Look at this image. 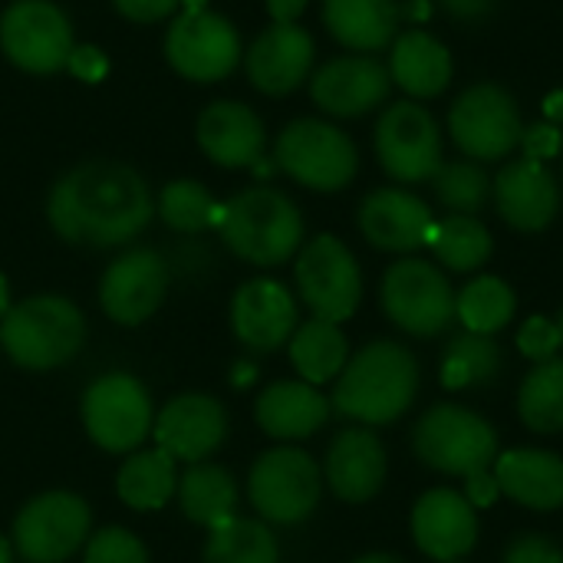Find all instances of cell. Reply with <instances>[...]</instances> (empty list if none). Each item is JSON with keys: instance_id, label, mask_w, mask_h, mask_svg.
<instances>
[{"instance_id": "3957f363", "label": "cell", "mask_w": 563, "mask_h": 563, "mask_svg": "<svg viewBox=\"0 0 563 563\" xmlns=\"http://www.w3.org/2000/svg\"><path fill=\"white\" fill-rule=\"evenodd\" d=\"M221 241L247 264L277 267L303 244V218L277 188H247L221 205Z\"/></svg>"}, {"instance_id": "d6a6232c", "label": "cell", "mask_w": 563, "mask_h": 563, "mask_svg": "<svg viewBox=\"0 0 563 563\" xmlns=\"http://www.w3.org/2000/svg\"><path fill=\"white\" fill-rule=\"evenodd\" d=\"M505 373V353L495 336L482 333H459L442 356V386L465 393V389H488Z\"/></svg>"}, {"instance_id": "f546056e", "label": "cell", "mask_w": 563, "mask_h": 563, "mask_svg": "<svg viewBox=\"0 0 563 563\" xmlns=\"http://www.w3.org/2000/svg\"><path fill=\"white\" fill-rule=\"evenodd\" d=\"M178 501H181V511H185L188 521L214 531V528H221L224 521L234 518L238 485H234L228 468L208 465V462H195L178 478Z\"/></svg>"}, {"instance_id": "f5cc1de1", "label": "cell", "mask_w": 563, "mask_h": 563, "mask_svg": "<svg viewBox=\"0 0 563 563\" xmlns=\"http://www.w3.org/2000/svg\"><path fill=\"white\" fill-rule=\"evenodd\" d=\"M7 310H10V287H7V277L0 274V320H3Z\"/></svg>"}, {"instance_id": "7402d4cb", "label": "cell", "mask_w": 563, "mask_h": 563, "mask_svg": "<svg viewBox=\"0 0 563 563\" xmlns=\"http://www.w3.org/2000/svg\"><path fill=\"white\" fill-rule=\"evenodd\" d=\"M386 445L383 439L360 426V429H343L330 449H327V485L340 501L350 505H363L369 498H376L386 485Z\"/></svg>"}, {"instance_id": "e575fe53", "label": "cell", "mask_w": 563, "mask_h": 563, "mask_svg": "<svg viewBox=\"0 0 563 563\" xmlns=\"http://www.w3.org/2000/svg\"><path fill=\"white\" fill-rule=\"evenodd\" d=\"M518 416L538 435L563 432V360L538 363L518 389Z\"/></svg>"}, {"instance_id": "cb8c5ba5", "label": "cell", "mask_w": 563, "mask_h": 563, "mask_svg": "<svg viewBox=\"0 0 563 563\" xmlns=\"http://www.w3.org/2000/svg\"><path fill=\"white\" fill-rule=\"evenodd\" d=\"M313 69V40L297 23L267 26L247 49V76L267 96H287Z\"/></svg>"}, {"instance_id": "d590c367", "label": "cell", "mask_w": 563, "mask_h": 563, "mask_svg": "<svg viewBox=\"0 0 563 563\" xmlns=\"http://www.w3.org/2000/svg\"><path fill=\"white\" fill-rule=\"evenodd\" d=\"M429 247L435 251L442 267L455 274H472L488 264L495 241L475 214H452L445 221H435Z\"/></svg>"}, {"instance_id": "f1b7e54d", "label": "cell", "mask_w": 563, "mask_h": 563, "mask_svg": "<svg viewBox=\"0 0 563 563\" xmlns=\"http://www.w3.org/2000/svg\"><path fill=\"white\" fill-rule=\"evenodd\" d=\"M327 30L346 46L360 53H376L393 43L399 26L396 0H323Z\"/></svg>"}, {"instance_id": "9a60e30c", "label": "cell", "mask_w": 563, "mask_h": 563, "mask_svg": "<svg viewBox=\"0 0 563 563\" xmlns=\"http://www.w3.org/2000/svg\"><path fill=\"white\" fill-rule=\"evenodd\" d=\"M165 56L178 76L195 82H218L234 73L241 59V36L221 13H181L168 26Z\"/></svg>"}, {"instance_id": "ba28073f", "label": "cell", "mask_w": 563, "mask_h": 563, "mask_svg": "<svg viewBox=\"0 0 563 563\" xmlns=\"http://www.w3.org/2000/svg\"><path fill=\"white\" fill-rule=\"evenodd\" d=\"M247 495L254 511L271 525H300L307 521L323 495L320 465L300 449H271L264 452L247 478Z\"/></svg>"}, {"instance_id": "ac0fdd59", "label": "cell", "mask_w": 563, "mask_h": 563, "mask_svg": "<svg viewBox=\"0 0 563 563\" xmlns=\"http://www.w3.org/2000/svg\"><path fill=\"white\" fill-rule=\"evenodd\" d=\"M152 435H155L158 449L168 452L175 462L195 465V462H205L224 442L228 412L211 396L185 393L158 412Z\"/></svg>"}, {"instance_id": "9f6ffc18", "label": "cell", "mask_w": 563, "mask_h": 563, "mask_svg": "<svg viewBox=\"0 0 563 563\" xmlns=\"http://www.w3.org/2000/svg\"><path fill=\"white\" fill-rule=\"evenodd\" d=\"M452 563H459V561H452Z\"/></svg>"}, {"instance_id": "7bdbcfd3", "label": "cell", "mask_w": 563, "mask_h": 563, "mask_svg": "<svg viewBox=\"0 0 563 563\" xmlns=\"http://www.w3.org/2000/svg\"><path fill=\"white\" fill-rule=\"evenodd\" d=\"M521 148H525V158H534V162H544V158H554L561 152V132L554 122H538L531 129L521 132Z\"/></svg>"}, {"instance_id": "ffe728a7", "label": "cell", "mask_w": 563, "mask_h": 563, "mask_svg": "<svg viewBox=\"0 0 563 563\" xmlns=\"http://www.w3.org/2000/svg\"><path fill=\"white\" fill-rule=\"evenodd\" d=\"M360 231L379 251L412 254L419 247H429L435 218L422 198L402 188H379L360 205Z\"/></svg>"}, {"instance_id": "5bb4252c", "label": "cell", "mask_w": 563, "mask_h": 563, "mask_svg": "<svg viewBox=\"0 0 563 563\" xmlns=\"http://www.w3.org/2000/svg\"><path fill=\"white\" fill-rule=\"evenodd\" d=\"M73 46L69 20L49 0H13L0 16V49L26 73L46 76L63 69Z\"/></svg>"}, {"instance_id": "6da1fadb", "label": "cell", "mask_w": 563, "mask_h": 563, "mask_svg": "<svg viewBox=\"0 0 563 563\" xmlns=\"http://www.w3.org/2000/svg\"><path fill=\"white\" fill-rule=\"evenodd\" d=\"M155 214V201L139 172L119 162H86L66 172L46 201L53 231L69 244H129Z\"/></svg>"}, {"instance_id": "603a6c76", "label": "cell", "mask_w": 563, "mask_h": 563, "mask_svg": "<svg viewBox=\"0 0 563 563\" xmlns=\"http://www.w3.org/2000/svg\"><path fill=\"white\" fill-rule=\"evenodd\" d=\"M389 86V69L373 56H340L313 76L310 92L323 112L353 119L386 102Z\"/></svg>"}, {"instance_id": "f6af8a7d", "label": "cell", "mask_w": 563, "mask_h": 563, "mask_svg": "<svg viewBox=\"0 0 563 563\" xmlns=\"http://www.w3.org/2000/svg\"><path fill=\"white\" fill-rule=\"evenodd\" d=\"M181 0H115L119 13L129 16L132 23H155L165 20Z\"/></svg>"}, {"instance_id": "c3c4849f", "label": "cell", "mask_w": 563, "mask_h": 563, "mask_svg": "<svg viewBox=\"0 0 563 563\" xmlns=\"http://www.w3.org/2000/svg\"><path fill=\"white\" fill-rule=\"evenodd\" d=\"M303 7H307V0H267V10H271L274 23H297Z\"/></svg>"}, {"instance_id": "2e32d148", "label": "cell", "mask_w": 563, "mask_h": 563, "mask_svg": "<svg viewBox=\"0 0 563 563\" xmlns=\"http://www.w3.org/2000/svg\"><path fill=\"white\" fill-rule=\"evenodd\" d=\"M168 267L148 247H132L109 264L99 284V303L119 327L145 323L165 300Z\"/></svg>"}, {"instance_id": "d4e9b609", "label": "cell", "mask_w": 563, "mask_h": 563, "mask_svg": "<svg viewBox=\"0 0 563 563\" xmlns=\"http://www.w3.org/2000/svg\"><path fill=\"white\" fill-rule=\"evenodd\" d=\"M264 122L244 102H214L198 119V145L221 168H254L264 158Z\"/></svg>"}, {"instance_id": "d6986e66", "label": "cell", "mask_w": 563, "mask_h": 563, "mask_svg": "<svg viewBox=\"0 0 563 563\" xmlns=\"http://www.w3.org/2000/svg\"><path fill=\"white\" fill-rule=\"evenodd\" d=\"M231 327L234 336L254 353L280 350L297 330V303L280 280H247L231 300Z\"/></svg>"}, {"instance_id": "7c38bea8", "label": "cell", "mask_w": 563, "mask_h": 563, "mask_svg": "<svg viewBox=\"0 0 563 563\" xmlns=\"http://www.w3.org/2000/svg\"><path fill=\"white\" fill-rule=\"evenodd\" d=\"M376 158L396 181H432L442 168V132L435 115L419 102H393L376 122Z\"/></svg>"}, {"instance_id": "681fc988", "label": "cell", "mask_w": 563, "mask_h": 563, "mask_svg": "<svg viewBox=\"0 0 563 563\" xmlns=\"http://www.w3.org/2000/svg\"><path fill=\"white\" fill-rule=\"evenodd\" d=\"M544 115H548L551 122H563V89L551 92V96L544 99Z\"/></svg>"}, {"instance_id": "277c9868", "label": "cell", "mask_w": 563, "mask_h": 563, "mask_svg": "<svg viewBox=\"0 0 563 563\" xmlns=\"http://www.w3.org/2000/svg\"><path fill=\"white\" fill-rule=\"evenodd\" d=\"M86 340L82 313L56 294L26 297L0 320V346L23 369H56L69 363Z\"/></svg>"}, {"instance_id": "484cf974", "label": "cell", "mask_w": 563, "mask_h": 563, "mask_svg": "<svg viewBox=\"0 0 563 563\" xmlns=\"http://www.w3.org/2000/svg\"><path fill=\"white\" fill-rule=\"evenodd\" d=\"M495 482L505 498L528 511H561L563 508V459L544 449H511L492 465Z\"/></svg>"}, {"instance_id": "11a10c76", "label": "cell", "mask_w": 563, "mask_h": 563, "mask_svg": "<svg viewBox=\"0 0 563 563\" xmlns=\"http://www.w3.org/2000/svg\"><path fill=\"white\" fill-rule=\"evenodd\" d=\"M554 323H558V333H561V350H563V310L558 313V320H554Z\"/></svg>"}, {"instance_id": "e0dca14e", "label": "cell", "mask_w": 563, "mask_h": 563, "mask_svg": "<svg viewBox=\"0 0 563 563\" xmlns=\"http://www.w3.org/2000/svg\"><path fill=\"white\" fill-rule=\"evenodd\" d=\"M412 541L432 561H462L478 544V511L462 492L432 488L412 508Z\"/></svg>"}, {"instance_id": "4316f807", "label": "cell", "mask_w": 563, "mask_h": 563, "mask_svg": "<svg viewBox=\"0 0 563 563\" xmlns=\"http://www.w3.org/2000/svg\"><path fill=\"white\" fill-rule=\"evenodd\" d=\"M254 416L271 439L300 442L327 426L330 399L303 379H277L257 396Z\"/></svg>"}, {"instance_id": "bcb514c9", "label": "cell", "mask_w": 563, "mask_h": 563, "mask_svg": "<svg viewBox=\"0 0 563 563\" xmlns=\"http://www.w3.org/2000/svg\"><path fill=\"white\" fill-rule=\"evenodd\" d=\"M465 498H468V505H472L475 511L495 505V501L501 498V488H498V482H495V472L485 468V472L468 475V478H465Z\"/></svg>"}, {"instance_id": "1f68e13d", "label": "cell", "mask_w": 563, "mask_h": 563, "mask_svg": "<svg viewBox=\"0 0 563 563\" xmlns=\"http://www.w3.org/2000/svg\"><path fill=\"white\" fill-rule=\"evenodd\" d=\"M175 465L178 462L162 449L135 452L132 459H125V465L119 468V478H115V492H119L122 505H129L132 511L165 508L172 501V495L178 492Z\"/></svg>"}, {"instance_id": "ee69618b", "label": "cell", "mask_w": 563, "mask_h": 563, "mask_svg": "<svg viewBox=\"0 0 563 563\" xmlns=\"http://www.w3.org/2000/svg\"><path fill=\"white\" fill-rule=\"evenodd\" d=\"M69 73L82 82H99L106 73H109V59L92 46V43H82V46H73L69 59H66Z\"/></svg>"}, {"instance_id": "60d3db41", "label": "cell", "mask_w": 563, "mask_h": 563, "mask_svg": "<svg viewBox=\"0 0 563 563\" xmlns=\"http://www.w3.org/2000/svg\"><path fill=\"white\" fill-rule=\"evenodd\" d=\"M518 350L534 360V363H548L558 356L561 350V333H558V323L548 320V317H531L521 333H518Z\"/></svg>"}, {"instance_id": "ab89813d", "label": "cell", "mask_w": 563, "mask_h": 563, "mask_svg": "<svg viewBox=\"0 0 563 563\" xmlns=\"http://www.w3.org/2000/svg\"><path fill=\"white\" fill-rule=\"evenodd\" d=\"M82 563H148L145 544L125 528H102L86 541Z\"/></svg>"}, {"instance_id": "816d5d0a", "label": "cell", "mask_w": 563, "mask_h": 563, "mask_svg": "<svg viewBox=\"0 0 563 563\" xmlns=\"http://www.w3.org/2000/svg\"><path fill=\"white\" fill-rule=\"evenodd\" d=\"M353 563H406L402 558H396V554H366V558H360V561Z\"/></svg>"}, {"instance_id": "b9f144b4", "label": "cell", "mask_w": 563, "mask_h": 563, "mask_svg": "<svg viewBox=\"0 0 563 563\" xmlns=\"http://www.w3.org/2000/svg\"><path fill=\"white\" fill-rule=\"evenodd\" d=\"M501 563H563V548L541 534H521L508 544Z\"/></svg>"}, {"instance_id": "9c48e42d", "label": "cell", "mask_w": 563, "mask_h": 563, "mask_svg": "<svg viewBox=\"0 0 563 563\" xmlns=\"http://www.w3.org/2000/svg\"><path fill=\"white\" fill-rule=\"evenodd\" d=\"M82 426L99 449L112 455H132L152 435V399L129 373L99 376L82 396Z\"/></svg>"}, {"instance_id": "8d00e7d4", "label": "cell", "mask_w": 563, "mask_h": 563, "mask_svg": "<svg viewBox=\"0 0 563 563\" xmlns=\"http://www.w3.org/2000/svg\"><path fill=\"white\" fill-rule=\"evenodd\" d=\"M205 563H280V548L267 525L234 515L208 534Z\"/></svg>"}, {"instance_id": "8fae6325", "label": "cell", "mask_w": 563, "mask_h": 563, "mask_svg": "<svg viewBox=\"0 0 563 563\" xmlns=\"http://www.w3.org/2000/svg\"><path fill=\"white\" fill-rule=\"evenodd\" d=\"M89 528L92 515L79 495L46 492L16 515L13 548L26 563H63L89 541Z\"/></svg>"}, {"instance_id": "52a82bcc", "label": "cell", "mask_w": 563, "mask_h": 563, "mask_svg": "<svg viewBox=\"0 0 563 563\" xmlns=\"http://www.w3.org/2000/svg\"><path fill=\"white\" fill-rule=\"evenodd\" d=\"M274 162L303 188L340 191L356 178L360 155L353 139L320 119H297L277 139Z\"/></svg>"}, {"instance_id": "7a4b0ae2", "label": "cell", "mask_w": 563, "mask_h": 563, "mask_svg": "<svg viewBox=\"0 0 563 563\" xmlns=\"http://www.w3.org/2000/svg\"><path fill=\"white\" fill-rule=\"evenodd\" d=\"M419 379V360L402 343L376 340L350 356V363L336 376L330 406L366 429L389 426L402 419L416 402Z\"/></svg>"}, {"instance_id": "836d02e7", "label": "cell", "mask_w": 563, "mask_h": 563, "mask_svg": "<svg viewBox=\"0 0 563 563\" xmlns=\"http://www.w3.org/2000/svg\"><path fill=\"white\" fill-rule=\"evenodd\" d=\"M515 310H518V297L511 284L492 274L475 277L455 297V317L468 333H482V336L501 333L515 320Z\"/></svg>"}, {"instance_id": "44dd1931", "label": "cell", "mask_w": 563, "mask_h": 563, "mask_svg": "<svg viewBox=\"0 0 563 563\" xmlns=\"http://www.w3.org/2000/svg\"><path fill=\"white\" fill-rule=\"evenodd\" d=\"M492 195L501 218L525 234L544 231L561 211V185L548 172V165L534 158H518L505 165L492 181Z\"/></svg>"}, {"instance_id": "74e56055", "label": "cell", "mask_w": 563, "mask_h": 563, "mask_svg": "<svg viewBox=\"0 0 563 563\" xmlns=\"http://www.w3.org/2000/svg\"><path fill=\"white\" fill-rule=\"evenodd\" d=\"M158 214L162 221L172 228V231H181V234H198L205 228H218V218H221V205L211 198V191L191 178H181V181H172L162 188L158 195Z\"/></svg>"}, {"instance_id": "4fadbf2b", "label": "cell", "mask_w": 563, "mask_h": 563, "mask_svg": "<svg viewBox=\"0 0 563 563\" xmlns=\"http://www.w3.org/2000/svg\"><path fill=\"white\" fill-rule=\"evenodd\" d=\"M449 129L455 145L475 162H498L521 145V112L508 89L495 82H478L465 89L449 112Z\"/></svg>"}, {"instance_id": "83f0119b", "label": "cell", "mask_w": 563, "mask_h": 563, "mask_svg": "<svg viewBox=\"0 0 563 563\" xmlns=\"http://www.w3.org/2000/svg\"><path fill=\"white\" fill-rule=\"evenodd\" d=\"M389 79L416 99H432L452 82V53L426 30H409L396 40Z\"/></svg>"}, {"instance_id": "30bf717a", "label": "cell", "mask_w": 563, "mask_h": 563, "mask_svg": "<svg viewBox=\"0 0 563 563\" xmlns=\"http://www.w3.org/2000/svg\"><path fill=\"white\" fill-rule=\"evenodd\" d=\"M297 290L310 313L327 323H343L356 313L363 300V274L353 251L333 238H313L297 257Z\"/></svg>"}, {"instance_id": "f35d334b", "label": "cell", "mask_w": 563, "mask_h": 563, "mask_svg": "<svg viewBox=\"0 0 563 563\" xmlns=\"http://www.w3.org/2000/svg\"><path fill=\"white\" fill-rule=\"evenodd\" d=\"M432 185L452 214H478L492 198V178L478 162H449L435 172Z\"/></svg>"}, {"instance_id": "5b68a950", "label": "cell", "mask_w": 563, "mask_h": 563, "mask_svg": "<svg viewBox=\"0 0 563 563\" xmlns=\"http://www.w3.org/2000/svg\"><path fill=\"white\" fill-rule=\"evenodd\" d=\"M412 452L416 459L442 475L468 478L485 472L498 459V432L478 412L442 402L432 406L412 429Z\"/></svg>"}, {"instance_id": "8992f818", "label": "cell", "mask_w": 563, "mask_h": 563, "mask_svg": "<svg viewBox=\"0 0 563 563\" xmlns=\"http://www.w3.org/2000/svg\"><path fill=\"white\" fill-rule=\"evenodd\" d=\"M455 290L449 277L419 257L396 261L379 287V300L386 317L409 336H439L455 320Z\"/></svg>"}, {"instance_id": "db71d44e", "label": "cell", "mask_w": 563, "mask_h": 563, "mask_svg": "<svg viewBox=\"0 0 563 563\" xmlns=\"http://www.w3.org/2000/svg\"><path fill=\"white\" fill-rule=\"evenodd\" d=\"M0 563H13V551L3 538H0Z\"/></svg>"}, {"instance_id": "7dc6e473", "label": "cell", "mask_w": 563, "mask_h": 563, "mask_svg": "<svg viewBox=\"0 0 563 563\" xmlns=\"http://www.w3.org/2000/svg\"><path fill=\"white\" fill-rule=\"evenodd\" d=\"M439 3L445 7V13H452L455 20H465V23L485 20L498 7V0H439Z\"/></svg>"}, {"instance_id": "4dcf8cb0", "label": "cell", "mask_w": 563, "mask_h": 563, "mask_svg": "<svg viewBox=\"0 0 563 563\" xmlns=\"http://www.w3.org/2000/svg\"><path fill=\"white\" fill-rule=\"evenodd\" d=\"M290 363L297 376L310 386H323L336 379L350 363V343L340 323H327L313 317L310 323L297 327L290 336Z\"/></svg>"}, {"instance_id": "f907efd6", "label": "cell", "mask_w": 563, "mask_h": 563, "mask_svg": "<svg viewBox=\"0 0 563 563\" xmlns=\"http://www.w3.org/2000/svg\"><path fill=\"white\" fill-rule=\"evenodd\" d=\"M429 10H432V7H429V0H412V3H406V13H409V16H416V20H426V16H429Z\"/></svg>"}]
</instances>
